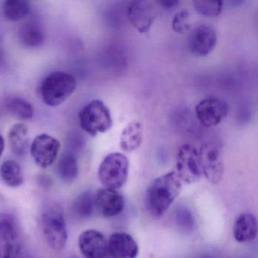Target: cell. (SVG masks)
I'll return each mask as SVG.
<instances>
[{"mask_svg": "<svg viewBox=\"0 0 258 258\" xmlns=\"http://www.w3.org/2000/svg\"><path fill=\"white\" fill-rule=\"evenodd\" d=\"M182 181L175 171L154 179L148 187L146 205L152 217L159 218L168 211L182 190Z\"/></svg>", "mask_w": 258, "mask_h": 258, "instance_id": "1", "label": "cell"}, {"mask_svg": "<svg viewBox=\"0 0 258 258\" xmlns=\"http://www.w3.org/2000/svg\"><path fill=\"white\" fill-rule=\"evenodd\" d=\"M76 88V78L73 75L67 72H53L42 82L40 96L46 105L56 107L66 102Z\"/></svg>", "mask_w": 258, "mask_h": 258, "instance_id": "2", "label": "cell"}, {"mask_svg": "<svg viewBox=\"0 0 258 258\" xmlns=\"http://www.w3.org/2000/svg\"><path fill=\"white\" fill-rule=\"evenodd\" d=\"M41 225L48 245L54 251H61L68 241L67 226L62 208L52 205L46 208L41 215Z\"/></svg>", "mask_w": 258, "mask_h": 258, "instance_id": "3", "label": "cell"}, {"mask_svg": "<svg viewBox=\"0 0 258 258\" xmlns=\"http://www.w3.org/2000/svg\"><path fill=\"white\" fill-rule=\"evenodd\" d=\"M80 126L91 137L108 132L113 124L111 112L102 101H91L79 113Z\"/></svg>", "mask_w": 258, "mask_h": 258, "instance_id": "4", "label": "cell"}, {"mask_svg": "<svg viewBox=\"0 0 258 258\" xmlns=\"http://www.w3.org/2000/svg\"><path fill=\"white\" fill-rule=\"evenodd\" d=\"M130 163L123 154L114 152L107 155L99 165L98 176L105 188L118 189L127 180Z\"/></svg>", "mask_w": 258, "mask_h": 258, "instance_id": "5", "label": "cell"}, {"mask_svg": "<svg viewBox=\"0 0 258 258\" xmlns=\"http://www.w3.org/2000/svg\"><path fill=\"white\" fill-rule=\"evenodd\" d=\"M176 173L182 182L196 183L203 176L199 149L194 145H182L176 156Z\"/></svg>", "mask_w": 258, "mask_h": 258, "instance_id": "6", "label": "cell"}, {"mask_svg": "<svg viewBox=\"0 0 258 258\" xmlns=\"http://www.w3.org/2000/svg\"><path fill=\"white\" fill-rule=\"evenodd\" d=\"M203 176L212 184L223 179L224 164L221 149L214 143H206L199 149Z\"/></svg>", "mask_w": 258, "mask_h": 258, "instance_id": "7", "label": "cell"}, {"mask_svg": "<svg viewBox=\"0 0 258 258\" xmlns=\"http://www.w3.org/2000/svg\"><path fill=\"white\" fill-rule=\"evenodd\" d=\"M61 143L52 136L42 134L31 143V154L36 164L41 168L50 167L56 161Z\"/></svg>", "mask_w": 258, "mask_h": 258, "instance_id": "8", "label": "cell"}, {"mask_svg": "<svg viewBox=\"0 0 258 258\" xmlns=\"http://www.w3.org/2000/svg\"><path fill=\"white\" fill-rule=\"evenodd\" d=\"M157 10L151 1H131L126 10L130 24L140 34H147L156 19Z\"/></svg>", "mask_w": 258, "mask_h": 258, "instance_id": "9", "label": "cell"}, {"mask_svg": "<svg viewBox=\"0 0 258 258\" xmlns=\"http://www.w3.org/2000/svg\"><path fill=\"white\" fill-rule=\"evenodd\" d=\"M195 111L199 123L209 128L217 126L226 118L229 107L224 101L219 98L208 97L196 105Z\"/></svg>", "mask_w": 258, "mask_h": 258, "instance_id": "10", "label": "cell"}, {"mask_svg": "<svg viewBox=\"0 0 258 258\" xmlns=\"http://www.w3.org/2000/svg\"><path fill=\"white\" fill-rule=\"evenodd\" d=\"M217 43V31L211 25H200L190 33L188 47L193 55L205 57L215 49Z\"/></svg>", "mask_w": 258, "mask_h": 258, "instance_id": "11", "label": "cell"}, {"mask_svg": "<svg viewBox=\"0 0 258 258\" xmlns=\"http://www.w3.org/2000/svg\"><path fill=\"white\" fill-rule=\"evenodd\" d=\"M124 206L123 196L117 190L104 187L95 194V207L102 217H116L123 211Z\"/></svg>", "mask_w": 258, "mask_h": 258, "instance_id": "12", "label": "cell"}, {"mask_svg": "<svg viewBox=\"0 0 258 258\" xmlns=\"http://www.w3.org/2000/svg\"><path fill=\"white\" fill-rule=\"evenodd\" d=\"M78 246L86 258H106L108 241L102 232L95 229L84 231L78 238Z\"/></svg>", "mask_w": 258, "mask_h": 258, "instance_id": "13", "label": "cell"}, {"mask_svg": "<svg viewBox=\"0 0 258 258\" xmlns=\"http://www.w3.org/2000/svg\"><path fill=\"white\" fill-rule=\"evenodd\" d=\"M108 251L112 258H137L139 246L129 234L115 232L108 240Z\"/></svg>", "mask_w": 258, "mask_h": 258, "instance_id": "14", "label": "cell"}, {"mask_svg": "<svg viewBox=\"0 0 258 258\" xmlns=\"http://www.w3.org/2000/svg\"><path fill=\"white\" fill-rule=\"evenodd\" d=\"M233 235L238 242L253 241L257 235V222L251 214H241L237 217L233 226Z\"/></svg>", "mask_w": 258, "mask_h": 258, "instance_id": "15", "label": "cell"}, {"mask_svg": "<svg viewBox=\"0 0 258 258\" xmlns=\"http://www.w3.org/2000/svg\"><path fill=\"white\" fill-rule=\"evenodd\" d=\"M9 143L13 153L18 157L26 155L29 148V131L25 123L15 124L8 135Z\"/></svg>", "mask_w": 258, "mask_h": 258, "instance_id": "16", "label": "cell"}, {"mask_svg": "<svg viewBox=\"0 0 258 258\" xmlns=\"http://www.w3.org/2000/svg\"><path fill=\"white\" fill-rule=\"evenodd\" d=\"M143 138L141 123L138 121L131 122L122 131L120 138V149L125 152H134L140 147Z\"/></svg>", "mask_w": 258, "mask_h": 258, "instance_id": "17", "label": "cell"}, {"mask_svg": "<svg viewBox=\"0 0 258 258\" xmlns=\"http://www.w3.org/2000/svg\"><path fill=\"white\" fill-rule=\"evenodd\" d=\"M19 41L25 47L36 49L44 42V34L40 25L34 22L24 24L19 29Z\"/></svg>", "mask_w": 258, "mask_h": 258, "instance_id": "18", "label": "cell"}, {"mask_svg": "<svg viewBox=\"0 0 258 258\" xmlns=\"http://www.w3.org/2000/svg\"><path fill=\"white\" fill-rule=\"evenodd\" d=\"M19 235L16 217L10 213L0 212V245L16 244Z\"/></svg>", "mask_w": 258, "mask_h": 258, "instance_id": "19", "label": "cell"}, {"mask_svg": "<svg viewBox=\"0 0 258 258\" xmlns=\"http://www.w3.org/2000/svg\"><path fill=\"white\" fill-rule=\"evenodd\" d=\"M0 178L11 188H18L24 183V174L19 163L13 160L4 161L0 166Z\"/></svg>", "mask_w": 258, "mask_h": 258, "instance_id": "20", "label": "cell"}, {"mask_svg": "<svg viewBox=\"0 0 258 258\" xmlns=\"http://www.w3.org/2000/svg\"><path fill=\"white\" fill-rule=\"evenodd\" d=\"M57 172L63 182L67 184L72 183L79 173V165L76 156L73 153L63 155L58 161Z\"/></svg>", "mask_w": 258, "mask_h": 258, "instance_id": "21", "label": "cell"}, {"mask_svg": "<svg viewBox=\"0 0 258 258\" xmlns=\"http://www.w3.org/2000/svg\"><path fill=\"white\" fill-rule=\"evenodd\" d=\"M29 3L22 0H8L4 2L3 12L7 20L19 22L26 18L30 13Z\"/></svg>", "mask_w": 258, "mask_h": 258, "instance_id": "22", "label": "cell"}, {"mask_svg": "<svg viewBox=\"0 0 258 258\" xmlns=\"http://www.w3.org/2000/svg\"><path fill=\"white\" fill-rule=\"evenodd\" d=\"M72 210L75 215L81 218L90 217L96 210L95 195L90 191L81 193L74 201Z\"/></svg>", "mask_w": 258, "mask_h": 258, "instance_id": "23", "label": "cell"}, {"mask_svg": "<svg viewBox=\"0 0 258 258\" xmlns=\"http://www.w3.org/2000/svg\"><path fill=\"white\" fill-rule=\"evenodd\" d=\"M7 110L17 118L22 120H30L34 115V107L22 98H13L7 103Z\"/></svg>", "mask_w": 258, "mask_h": 258, "instance_id": "24", "label": "cell"}, {"mask_svg": "<svg viewBox=\"0 0 258 258\" xmlns=\"http://www.w3.org/2000/svg\"><path fill=\"white\" fill-rule=\"evenodd\" d=\"M195 10L198 14L206 17L215 18L221 14L223 3L221 1H194Z\"/></svg>", "mask_w": 258, "mask_h": 258, "instance_id": "25", "label": "cell"}, {"mask_svg": "<svg viewBox=\"0 0 258 258\" xmlns=\"http://www.w3.org/2000/svg\"><path fill=\"white\" fill-rule=\"evenodd\" d=\"M189 19V12L186 10H181L173 18L171 23L172 30L176 34H186L191 28Z\"/></svg>", "mask_w": 258, "mask_h": 258, "instance_id": "26", "label": "cell"}, {"mask_svg": "<svg viewBox=\"0 0 258 258\" xmlns=\"http://www.w3.org/2000/svg\"><path fill=\"white\" fill-rule=\"evenodd\" d=\"M19 244H8L0 245V258H19Z\"/></svg>", "mask_w": 258, "mask_h": 258, "instance_id": "27", "label": "cell"}, {"mask_svg": "<svg viewBox=\"0 0 258 258\" xmlns=\"http://www.w3.org/2000/svg\"><path fill=\"white\" fill-rule=\"evenodd\" d=\"M160 5L162 6L163 8L166 10H172L175 7H177L179 4V1H175V0H170V1H160L158 2Z\"/></svg>", "mask_w": 258, "mask_h": 258, "instance_id": "28", "label": "cell"}, {"mask_svg": "<svg viewBox=\"0 0 258 258\" xmlns=\"http://www.w3.org/2000/svg\"><path fill=\"white\" fill-rule=\"evenodd\" d=\"M4 150H5V140L2 134H0V157L2 156Z\"/></svg>", "mask_w": 258, "mask_h": 258, "instance_id": "29", "label": "cell"}]
</instances>
